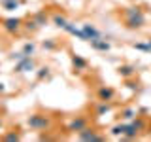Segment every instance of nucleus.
Instances as JSON below:
<instances>
[{"label": "nucleus", "mask_w": 151, "mask_h": 142, "mask_svg": "<svg viewBox=\"0 0 151 142\" xmlns=\"http://www.w3.org/2000/svg\"><path fill=\"white\" fill-rule=\"evenodd\" d=\"M147 23L145 15H136V17H123V27L127 30H142Z\"/></svg>", "instance_id": "obj_6"}, {"label": "nucleus", "mask_w": 151, "mask_h": 142, "mask_svg": "<svg viewBox=\"0 0 151 142\" xmlns=\"http://www.w3.org/2000/svg\"><path fill=\"white\" fill-rule=\"evenodd\" d=\"M27 72H36V61L32 55L23 57L13 64V74H27Z\"/></svg>", "instance_id": "obj_3"}, {"label": "nucleus", "mask_w": 151, "mask_h": 142, "mask_svg": "<svg viewBox=\"0 0 151 142\" xmlns=\"http://www.w3.org/2000/svg\"><path fill=\"white\" fill-rule=\"evenodd\" d=\"M32 19H34V21L38 23V27H40V28H44V27H47V25L51 23V17L47 15L44 9H38L34 15H32Z\"/></svg>", "instance_id": "obj_14"}, {"label": "nucleus", "mask_w": 151, "mask_h": 142, "mask_svg": "<svg viewBox=\"0 0 151 142\" xmlns=\"http://www.w3.org/2000/svg\"><path fill=\"white\" fill-rule=\"evenodd\" d=\"M125 125H127V121L113 123V125L110 127V136H113V138H119V136H123V135H125Z\"/></svg>", "instance_id": "obj_15"}, {"label": "nucleus", "mask_w": 151, "mask_h": 142, "mask_svg": "<svg viewBox=\"0 0 151 142\" xmlns=\"http://www.w3.org/2000/svg\"><path fill=\"white\" fill-rule=\"evenodd\" d=\"M21 4H25V0H0V6L6 9V12H13V9H17Z\"/></svg>", "instance_id": "obj_20"}, {"label": "nucleus", "mask_w": 151, "mask_h": 142, "mask_svg": "<svg viewBox=\"0 0 151 142\" xmlns=\"http://www.w3.org/2000/svg\"><path fill=\"white\" fill-rule=\"evenodd\" d=\"M113 110V101H98V104L94 106V116L96 117H102L106 116V114H110Z\"/></svg>", "instance_id": "obj_13"}, {"label": "nucleus", "mask_w": 151, "mask_h": 142, "mask_svg": "<svg viewBox=\"0 0 151 142\" xmlns=\"http://www.w3.org/2000/svg\"><path fill=\"white\" fill-rule=\"evenodd\" d=\"M63 30L66 32V34H70V36L78 38V40H83V42H87V36H85L83 28H78V27H76V23H72V21H68V23H66V27L63 28Z\"/></svg>", "instance_id": "obj_10"}, {"label": "nucleus", "mask_w": 151, "mask_h": 142, "mask_svg": "<svg viewBox=\"0 0 151 142\" xmlns=\"http://www.w3.org/2000/svg\"><path fill=\"white\" fill-rule=\"evenodd\" d=\"M23 30H25L27 34H36V32L40 30V27H38V23L30 17V19H25V21H23Z\"/></svg>", "instance_id": "obj_16"}, {"label": "nucleus", "mask_w": 151, "mask_h": 142, "mask_svg": "<svg viewBox=\"0 0 151 142\" xmlns=\"http://www.w3.org/2000/svg\"><path fill=\"white\" fill-rule=\"evenodd\" d=\"M130 46L134 47V49H138V51H144V53H151V47H149L147 42H132Z\"/></svg>", "instance_id": "obj_25"}, {"label": "nucleus", "mask_w": 151, "mask_h": 142, "mask_svg": "<svg viewBox=\"0 0 151 142\" xmlns=\"http://www.w3.org/2000/svg\"><path fill=\"white\" fill-rule=\"evenodd\" d=\"M49 78H51V68L47 64L36 68V82H45V80H49Z\"/></svg>", "instance_id": "obj_18"}, {"label": "nucleus", "mask_w": 151, "mask_h": 142, "mask_svg": "<svg viewBox=\"0 0 151 142\" xmlns=\"http://www.w3.org/2000/svg\"><path fill=\"white\" fill-rule=\"evenodd\" d=\"M23 57H27V53L17 51V53H12V55H9V59H12V61H19V59H23Z\"/></svg>", "instance_id": "obj_27"}, {"label": "nucleus", "mask_w": 151, "mask_h": 142, "mask_svg": "<svg viewBox=\"0 0 151 142\" xmlns=\"http://www.w3.org/2000/svg\"><path fill=\"white\" fill-rule=\"evenodd\" d=\"M0 93H6V83L0 82Z\"/></svg>", "instance_id": "obj_29"}, {"label": "nucleus", "mask_w": 151, "mask_h": 142, "mask_svg": "<svg viewBox=\"0 0 151 142\" xmlns=\"http://www.w3.org/2000/svg\"><path fill=\"white\" fill-rule=\"evenodd\" d=\"M117 74H119L123 80L136 78L138 68H136V64H132V63H125V64H119V66H117Z\"/></svg>", "instance_id": "obj_8"}, {"label": "nucleus", "mask_w": 151, "mask_h": 142, "mask_svg": "<svg viewBox=\"0 0 151 142\" xmlns=\"http://www.w3.org/2000/svg\"><path fill=\"white\" fill-rule=\"evenodd\" d=\"M81 28H83L85 36H87V42L94 40V38H104V34H102V32H100L96 27L93 25V23H83V25H81Z\"/></svg>", "instance_id": "obj_12"}, {"label": "nucleus", "mask_w": 151, "mask_h": 142, "mask_svg": "<svg viewBox=\"0 0 151 142\" xmlns=\"http://www.w3.org/2000/svg\"><path fill=\"white\" fill-rule=\"evenodd\" d=\"M125 87L129 89V91H134V93H138V91H140V83L136 82L134 78H129V80H125Z\"/></svg>", "instance_id": "obj_26"}, {"label": "nucleus", "mask_w": 151, "mask_h": 142, "mask_svg": "<svg viewBox=\"0 0 151 142\" xmlns=\"http://www.w3.org/2000/svg\"><path fill=\"white\" fill-rule=\"evenodd\" d=\"M51 23H53L57 28H60V30H63V28L66 27V23H68V19H66L63 13H53V15H51Z\"/></svg>", "instance_id": "obj_21"}, {"label": "nucleus", "mask_w": 151, "mask_h": 142, "mask_svg": "<svg viewBox=\"0 0 151 142\" xmlns=\"http://www.w3.org/2000/svg\"><path fill=\"white\" fill-rule=\"evenodd\" d=\"M4 131H6V129H4V121H2V117H0V136H2Z\"/></svg>", "instance_id": "obj_28"}, {"label": "nucleus", "mask_w": 151, "mask_h": 142, "mask_svg": "<svg viewBox=\"0 0 151 142\" xmlns=\"http://www.w3.org/2000/svg\"><path fill=\"white\" fill-rule=\"evenodd\" d=\"M89 125V117L85 116V114H79V116H74L72 120L66 123V133H70V135H78L81 129Z\"/></svg>", "instance_id": "obj_4"}, {"label": "nucleus", "mask_w": 151, "mask_h": 142, "mask_svg": "<svg viewBox=\"0 0 151 142\" xmlns=\"http://www.w3.org/2000/svg\"><path fill=\"white\" fill-rule=\"evenodd\" d=\"M76 138L81 140V142H104V140H106V136L100 135V133L96 131V127L87 125L85 129H81L78 135H76Z\"/></svg>", "instance_id": "obj_2"}, {"label": "nucleus", "mask_w": 151, "mask_h": 142, "mask_svg": "<svg viewBox=\"0 0 151 142\" xmlns=\"http://www.w3.org/2000/svg\"><path fill=\"white\" fill-rule=\"evenodd\" d=\"M0 138L6 140V142H19L21 140V133L19 131H4Z\"/></svg>", "instance_id": "obj_22"}, {"label": "nucleus", "mask_w": 151, "mask_h": 142, "mask_svg": "<svg viewBox=\"0 0 151 142\" xmlns=\"http://www.w3.org/2000/svg\"><path fill=\"white\" fill-rule=\"evenodd\" d=\"M89 44H91V47L94 51H98V53H108V51L111 49V44L108 40H104V38H94Z\"/></svg>", "instance_id": "obj_11"}, {"label": "nucleus", "mask_w": 151, "mask_h": 142, "mask_svg": "<svg viewBox=\"0 0 151 142\" xmlns=\"http://www.w3.org/2000/svg\"><path fill=\"white\" fill-rule=\"evenodd\" d=\"M70 61H72V66H74V70H76L78 74H81V72H85V70L89 68V61L85 59V57L78 55V53H72Z\"/></svg>", "instance_id": "obj_9"}, {"label": "nucleus", "mask_w": 151, "mask_h": 142, "mask_svg": "<svg viewBox=\"0 0 151 142\" xmlns=\"http://www.w3.org/2000/svg\"><path fill=\"white\" fill-rule=\"evenodd\" d=\"M21 51H23V53H27V55H34V53H36V44H34L32 40H28V42H25V44H23Z\"/></svg>", "instance_id": "obj_24"}, {"label": "nucleus", "mask_w": 151, "mask_h": 142, "mask_svg": "<svg viewBox=\"0 0 151 142\" xmlns=\"http://www.w3.org/2000/svg\"><path fill=\"white\" fill-rule=\"evenodd\" d=\"M136 15H145V12L140 6H127V8H123V17H136Z\"/></svg>", "instance_id": "obj_17"}, {"label": "nucleus", "mask_w": 151, "mask_h": 142, "mask_svg": "<svg viewBox=\"0 0 151 142\" xmlns=\"http://www.w3.org/2000/svg\"><path fill=\"white\" fill-rule=\"evenodd\" d=\"M59 47V42L55 38H47V40H42V49L44 51H55Z\"/></svg>", "instance_id": "obj_23"}, {"label": "nucleus", "mask_w": 151, "mask_h": 142, "mask_svg": "<svg viewBox=\"0 0 151 142\" xmlns=\"http://www.w3.org/2000/svg\"><path fill=\"white\" fill-rule=\"evenodd\" d=\"M23 21L25 19H21V17H6L2 21V30L12 34V36H15L23 30Z\"/></svg>", "instance_id": "obj_5"}, {"label": "nucleus", "mask_w": 151, "mask_h": 142, "mask_svg": "<svg viewBox=\"0 0 151 142\" xmlns=\"http://www.w3.org/2000/svg\"><path fill=\"white\" fill-rule=\"evenodd\" d=\"M119 116H121L123 121H132L136 116H138V110H136V108H132V106H127V108H123V110H121Z\"/></svg>", "instance_id": "obj_19"}, {"label": "nucleus", "mask_w": 151, "mask_h": 142, "mask_svg": "<svg viewBox=\"0 0 151 142\" xmlns=\"http://www.w3.org/2000/svg\"><path fill=\"white\" fill-rule=\"evenodd\" d=\"M27 125H28V129L38 131V133L49 131L51 127H53V117L45 112H32L30 116L27 117Z\"/></svg>", "instance_id": "obj_1"}, {"label": "nucleus", "mask_w": 151, "mask_h": 142, "mask_svg": "<svg viewBox=\"0 0 151 142\" xmlns=\"http://www.w3.org/2000/svg\"><path fill=\"white\" fill-rule=\"evenodd\" d=\"M147 44H149V47H151V38H149V40H147Z\"/></svg>", "instance_id": "obj_30"}, {"label": "nucleus", "mask_w": 151, "mask_h": 142, "mask_svg": "<svg viewBox=\"0 0 151 142\" xmlns=\"http://www.w3.org/2000/svg\"><path fill=\"white\" fill-rule=\"evenodd\" d=\"M96 97H98V101H115V97H117V91L111 87V85H100V87L96 89Z\"/></svg>", "instance_id": "obj_7"}]
</instances>
